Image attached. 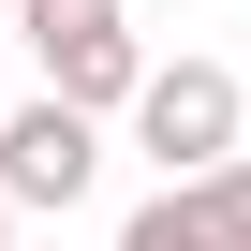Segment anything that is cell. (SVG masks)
I'll return each mask as SVG.
<instances>
[{
	"label": "cell",
	"mask_w": 251,
	"mask_h": 251,
	"mask_svg": "<svg viewBox=\"0 0 251 251\" xmlns=\"http://www.w3.org/2000/svg\"><path fill=\"white\" fill-rule=\"evenodd\" d=\"M89 177H103V118L89 103H59V89L45 103H0V192L15 207H74Z\"/></svg>",
	"instance_id": "obj_3"
},
{
	"label": "cell",
	"mask_w": 251,
	"mask_h": 251,
	"mask_svg": "<svg viewBox=\"0 0 251 251\" xmlns=\"http://www.w3.org/2000/svg\"><path fill=\"white\" fill-rule=\"evenodd\" d=\"M177 192H192V222H207L222 251H251V148H222V163H192Z\"/></svg>",
	"instance_id": "obj_4"
},
{
	"label": "cell",
	"mask_w": 251,
	"mask_h": 251,
	"mask_svg": "<svg viewBox=\"0 0 251 251\" xmlns=\"http://www.w3.org/2000/svg\"><path fill=\"white\" fill-rule=\"evenodd\" d=\"M118 251H222V236H207V222H192V192L163 177V192H148L133 222H118Z\"/></svg>",
	"instance_id": "obj_5"
},
{
	"label": "cell",
	"mask_w": 251,
	"mask_h": 251,
	"mask_svg": "<svg viewBox=\"0 0 251 251\" xmlns=\"http://www.w3.org/2000/svg\"><path fill=\"white\" fill-rule=\"evenodd\" d=\"M15 30H30V59H45V89L59 103H133V74H148V45L118 30V0H15Z\"/></svg>",
	"instance_id": "obj_1"
},
{
	"label": "cell",
	"mask_w": 251,
	"mask_h": 251,
	"mask_svg": "<svg viewBox=\"0 0 251 251\" xmlns=\"http://www.w3.org/2000/svg\"><path fill=\"white\" fill-rule=\"evenodd\" d=\"M0 236H15V192H0Z\"/></svg>",
	"instance_id": "obj_6"
},
{
	"label": "cell",
	"mask_w": 251,
	"mask_h": 251,
	"mask_svg": "<svg viewBox=\"0 0 251 251\" xmlns=\"http://www.w3.org/2000/svg\"><path fill=\"white\" fill-rule=\"evenodd\" d=\"M236 118H251V89H236L222 59H148V74H133V133H148L163 177L222 163V148H236Z\"/></svg>",
	"instance_id": "obj_2"
}]
</instances>
